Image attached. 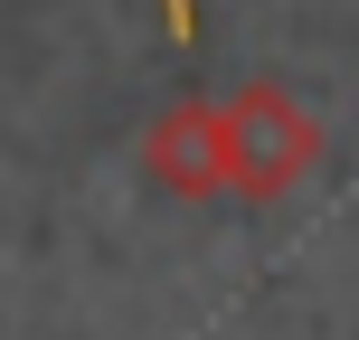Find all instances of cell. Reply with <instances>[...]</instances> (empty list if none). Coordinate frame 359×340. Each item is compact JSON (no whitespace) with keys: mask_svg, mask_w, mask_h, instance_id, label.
<instances>
[{"mask_svg":"<svg viewBox=\"0 0 359 340\" xmlns=\"http://www.w3.org/2000/svg\"><path fill=\"white\" fill-rule=\"evenodd\" d=\"M312 161H322V123H312L274 76H255V86L227 95V189L236 198L274 208V198H293L312 179Z\"/></svg>","mask_w":359,"mask_h":340,"instance_id":"obj_1","label":"cell"},{"mask_svg":"<svg viewBox=\"0 0 359 340\" xmlns=\"http://www.w3.org/2000/svg\"><path fill=\"white\" fill-rule=\"evenodd\" d=\"M142 170L170 198H217L227 189V104H208V95L161 104V123L142 132Z\"/></svg>","mask_w":359,"mask_h":340,"instance_id":"obj_2","label":"cell"},{"mask_svg":"<svg viewBox=\"0 0 359 340\" xmlns=\"http://www.w3.org/2000/svg\"><path fill=\"white\" fill-rule=\"evenodd\" d=\"M161 29H170V48H198V0H161Z\"/></svg>","mask_w":359,"mask_h":340,"instance_id":"obj_3","label":"cell"}]
</instances>
